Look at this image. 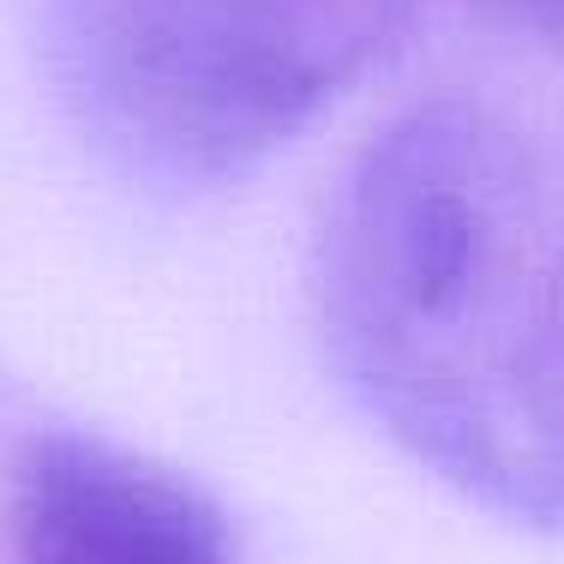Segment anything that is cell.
Returning a JSON list of instances; mask_svg holds the SVG:
<instances>
[{"label":"cell","mask_w":564,"mask_h":564,"mask_svg":"<svg viewBox=\"0 0 564 564\" xmlns=\"http://www.w3.org/2000/svg\"><path fill=\"white\" fill-rule=\"evenodd\" d=\"M318 313L360 409L468 505L564 529V210L492 109L421 102L348 169Z\"/></svg>","instance_id":"6da1fadb"},{"label":"cell","mask_w":564,"mask_h":564,"mask_svg":"<svg viewBox=\"0 0 564 564\" xmlns=\"http://www.w3.org/2000/svg\"><path fill=\"white\" fill-rule=\"evenodd\" d=\"M468 12H480L487 24H499L510 36L564 48V0H468Z\"/></svg>","instance_id":"277c9868"},{"label":"cell","mask_w":564,"mask_h":564,"mask_svg":"<svg viewBox=\"0 0 564 564\" xmlns=\"http://www.w3.org/2000/svg\"><path fill=\"white\" fill-rule=\"evenodd\" d=\"M414 0H55V73L120 169L223 186L402 48Z\"/></svg>","instance_id":"7a4b0ae2"},{"label":"cell","mask_w":564,"mask_h":564,"mask_svg":"<svg viewBox=\"0 0 564 564\" xmlns=\"http://www.w3.org/2000/svg\"><path fill=\"white\" fill-rule=\"evenodd\" d=\"M12 564H240L223 510L169 468L85 433L31 438L7 480Z\"/></svg>","instance_id":"3957f363"}]
</instances>
